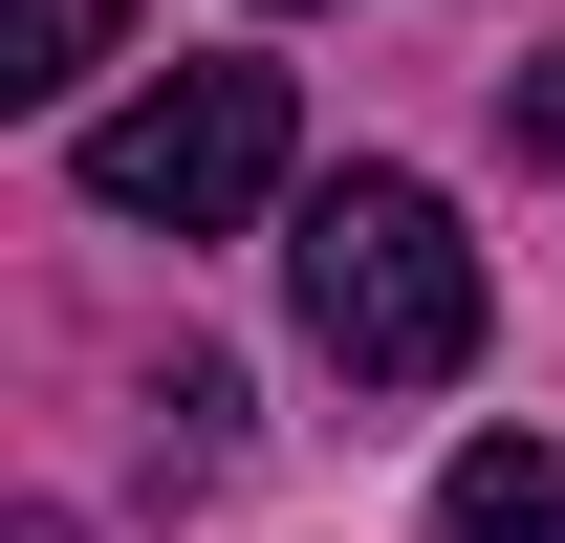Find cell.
<instances>
[{
	"label": "cell",
	"instance_id": "1",
	"mask_svg": "<svg viewBox=\"0 0 565 543\" xmlns=\"http://www.w3.org/2000/svg\"><path fill=\"white\" fill-rule=\"evenodd\" d=\"M282 283H305V348L349 392H457L479 370V239H457L435 174H327L305 239H282Z\"/></svg>",
	"mask_w": 565,
	"mask_h": 543
},
{
	"label": "cell",
	"instance_id": "2",
	"mask_svg": "<svg viewBox=\"0 0 565 543\" xmlns=\"http://www.w3.org/2000/svg\"><path fill=\"white\" fill-rule=\"evenodd\" d=\"M282 131H305V109H282V66H174V87H131V109H87V196L217 239V217L282 196Z\"/></svg>",
	"mask_w": 565,
	"mask_h": 543
},
{
	"label": "cell",
	"instance_id": "3",
	"mask_svg": "<svg viewBox=\"0 0 565 543\" xmlns=\"http://www.w3.org/2000/svg\"><path fill=\"white\" fill-rule=\"evenodd\" d=\"M435 543H565V457L544 435H479V457L435 478Z\"/></svg>",
	"mask_w": 565,
	"mask_h": 543
},
{
	"label": "cell",
	"instance_id": "4",
	"mask_svg": "<svg viewBox=\"0 0 565 543\" xmlns=\"http://www.w3.org/2000/svg\"><path fill=\"white\" fill-rule=\"evenodd\" d=\"M152 457H174V478L239 457V370H217V348H174V370H152Z\"/></svg>",
	"mask_w": 565,
	"mask_h": 543
},
{
	"label": "cell",
	"instance_id": "5",
	"mask_svg": "<svg viewBox=\"0 0 565 543\" xmlns=\"http://www.w3.org/2000/svg\"><path fill=\"white\" fill-rule=\"evenodd\" d=\"M87 66H109V0H22V66H0V87H22V109H66Z\"/></svg>",
	"mask_w": 565,
	"mask_h": 543
},
{
	"label": "cell",
	"instance_id": "6",
	"mask_svg": "<svg viewBox=\"0 0 565 543\" xmlns=\"http://www.w3.org/2000/svg\"><path fill=\"white\" fill-rule=\"evenodd\" d=\"M500 109H522V152H544V174H565V44H544V66H522V87H500Z\"/></svg>",
	"mask_w": 565,
	"mask_h": 543
}]
</instances>
